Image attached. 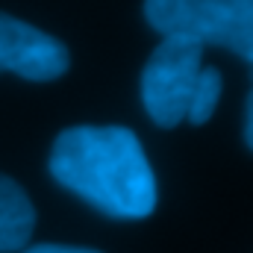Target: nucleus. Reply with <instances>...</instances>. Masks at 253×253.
Instances as JSON below:
<instances>
[{"mask_svg":"<svg viewBox=\"0 0 253 253\" xmlns=\"http://www.w3.org/2000/svg\"><path fill=\"white\" fill-rule=\"evenodd\" d=\"M50 174L112 218H144L156 209V174L126 126L62 129L53 141Z\"/></svg>","mask_w":253,"mask_h":253,"instance_id":"f257e3e1","label":"nucleus"},{"mask_svg":"<svg viewBox=\"0 0 253 253\" xmlns=\"http://www.w3.org/2000/svg\"><path fill=\"white\" fill-rule=\"evenodd\" d=\"M144 18L162 39L227 47L253 65V0H144Z\"/></svg>","mask_w":253,"mask_h":253,"instance_id":"f03ea898","label":"nucleus"},{"mask_svg":"<svg viewBox=\"0 0 253 253\" xmlns=\"http://www.w3.org/2000/svg\"><path fill=\"white\" fill-rule=\"evenodd\" d=\"M200 62L203 44L183 36H165L162 44H156L150 53L141 71V100L147 115L159 126L168 129L186 121L200 77Z\"/></svg>","mask_w":253,"mask_h":253,"instance_id":"7ed1b4c3","label":"nucleus"},{"mask_svg":"<svg viewBox=\"0 0 253 253\" xmlns=\"http://www.w3.org/2000/svg\"><path fill=\"white\" fill-rule=\"evenodd\" d=\"M71 65L68 47L56 36L0 12V71H12L24 80L50 83L59 80Z\"/></svg>","mask_w":253,"mask_h":253,"instance_id":"20e7f679","label":"nucleus"},{"mask_svg":"<svg viewBox=\"0 0 253 253\" xmlns=\"http://www.w3.org/2000/svg\"><path fill=\"white\" fill-rule=\"evenodd\" d=\"M36 230V209L15 180L0 174V253L27 248Z\"/></svg>","mask_w":253,"mask_h":253,"instance_id":"39448f33","label":"nucleus"},{"mask_svg":"<svg viewBox=\"0 0 253 253\" xmlns=\"http://www.w3.org/2000/svg\"><path fill=\"white\" fill-rule=\"evenodd\" d=\"M221 71L218 68H200V77H197V85H194V97H191V106H189V115L186 121L191 124H206L215 109H218V100H221Z\"/></svg>","mask_w":253,"mask_h":253,"instance_id":"423d86ee","label":"nucleus"},{"mask_svg":"<svg viewBox=\"0 0 253 253\" xmlns=\"http://www.w3.org/2000/svg\"><path fill=\"white\" fill-rule=\"evenodd\" d=\"M24 253H100V251H88V248H68V245H36V248H27Z\"/></svg>","mask_w":253,"mask_h":253,"instance_id":"0eeeda50","label":"nucleus"},{"mask_svg":"<svg viewBox=\"0 0 253 253\" xmlns=\"http://www.w3.org/2000/svg\"><path fill=\"white\" fill-rule=\"evenodd\" d=\"M245 141H248V147L253 150V91H251V97H248V109H245Z\"/></svg>","mask_w":253,"mask_h":253,"instance_id":"6e6552de","label":"nucleus"}]
</instances>
